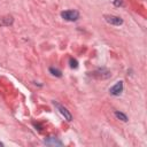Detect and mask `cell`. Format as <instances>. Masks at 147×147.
<instances>
[{
	"instance_id": "obj_1",
	"label": "cell",
	"mask_w": 147,
	"mask_h": 147,
	"mask_svg": "<svg viewBox=\"0 0 147 147\" xmlns=\"http://www.w3.org/2000/svg\"><path fill=\"white\" fill-rule=\"evenodd\" d=\"M61 16L65 20V21H70V22H74V21H77L78 17H79V13L77 10H64L61 13Z\"/></svg>"
},
{
	"instance_id": "obj_2",
	"label": "cell",
	"mask_w": 147,
	"mask_h": 147,
	"mask_svg": "<svg viewBox=\"0 0 147 147\" xmlns=\"http://www.w3.org/2000/svg\"><path fill=\"white\" fill-rule=\"evenodd\" d=\"M105 20L109 24H113V25H121V24H123V20L117 17V16H114V15H105Z\"/></svg>"
},
{
	"instance_id": "obj_3",
	"label": "cell",
	"mask_w": 147,
	"mask_h": 147,
	"mask_svg": "<svg viewBox=\"0 0 147 147\" xmlns=\"http://www.w3.org/2000/svg\"><path fill=\"white\" fill-rule=\"evenodd\" d=\"M93 76L96 77V78H101V79H106V78H109L111 76V74L107 70V69H98L93 72Z\"/></svg>"
},
{
	"instance_id": "obj_4",
	"label": "cell",
	"mask_w": 147,
	"mask_h": 147,
	"mask_svg": "<svg viewBox=\"0 0 147 147\" xmlns=\"http://www.w3.org/2000/svg\"><path fill=\"white\" fill-rule=\"evenodd\" d=\"M123 91V82H117L113 87H110L109 92L113 95H119Z\"/></svg>"
},
{
	"instance_id": "obj_5",
	"label": "cell",
	"mask_w": 147,
	"mask_h": 147,
	"mask_svg": "<svg viewBox=\"0 0 147 147\" xmlns=\"http://www.w3.org/2000/svg\"><path fill=\"white\" fill-rule=\"evenodd\" d=\"M55 103V102H54ZM55 106L57 107V109L60 110V113L64 116V118L67 119V121H71L72 119V116H71V114L69 113V110L65 108V107H63V106H61V105H59V103H55Z\"/></svg>"
},
{
	"instance_id": "obj_6",
	"label": "cell",
	"mask_w": 147,
	"mask_h": 147,
	"mask_svg": "<svg viewBox=\"0 0 147 147\" xmlns=\"http://www.w3.org/2000/svg\"><path fill=\"white\" fill-rule=\"evenodd\" d=\"M13 22H14L13 16H10V15L3 16V17L0 18V26H9V25L13 24Z\"/></svg>"
},
{
	"instance_id": "obj_7",
	"label": "cell",
	"mask_w": 147,
	"mask_h": 147,
	"mask_svg": "<svg viewBox=\"0 0 147 147\" xmlns=\"http://www.w3.org/2000/svg\"><path fill=\"white\" fill-rule=\"evenodd\" d=\"M45 144H46V145H59V146L62 145V142H61L60 140H57L56 138H54V137H48V138H46V139H45Z\"/></svg>"
},
{
	"instance_id": "obj_8",
	"label": "cell",
	"mask_w": 147,
	"mask_h": 147,
	"mask_svg": "<svg viewBox=\"0 0 147 147\" xmlns=\"http://www.w3.org/2000/svg\"><path fill=\"white\" fill-rule=\"evenodd\" d=\"M115 116H116L117 118L122 119L123 122H126V121H127L126 115H125V114H123V113H121V111H115Z\"/></svg>"
},
{
	"instance_id": "obj_9",
	"label": "cell",
	"mask_w": 147,
	"mask_h": 147,
	"mask_svg": "<svg viewBox=\"0 0 147 147\" xmlns=\"http://www.w3.org/2000/svg\"><path fill=\"white\" fill-rule=\"evenodd\" d=\"M49 71L52 72V75H54V76H56V77H61V76H62V74H61V71H60L59 69L49 68Z\"/></svg>"
},
{
	"instance_id": "obj_10",
	"label": "cell",
	"mask_w": 147,
	"mask_h": 147,
	"mask_svg": "<svg viewBox=\"0 0 147 147\" xmlns=\"http://www.w3.org/2000/svg\"><path fill=\"white\" fill-rule=\"evenodd\" d=\"M70 67L76 69V68L78 67V62H77V60H75V59H70Z\"/></svg>"
},
{
	"instance_id": "obj_11",
	"label": "cell",
	"mask_w": 147,
	"mask_h": 147,
	"mask_svg": "<svg viewBox=\"0 0 147 147\" xmlns=\"http://www.w3.org/2000/svg\"><path fill=\"white\" fill-rule=\"evenodd\" d=\"M122 3H123V0H115L114 1V5L115 6H122Z\"/></svg>"
},
{
	"instance_id": "obj_12",
	"label": "cell",
	"mask_w": 147,
	"mask_h": 147,
	"mask_svg": "<svg viewBox=\"0 0 147 147\" xmlns=\"http://www.w3.org/2000/svg\"><path fill=\"white\" fill-rule=\"evenodd\" d=\"M2 146H3V144H2V142H0V147H2Z\"/></svg>"
}]
</instances>
